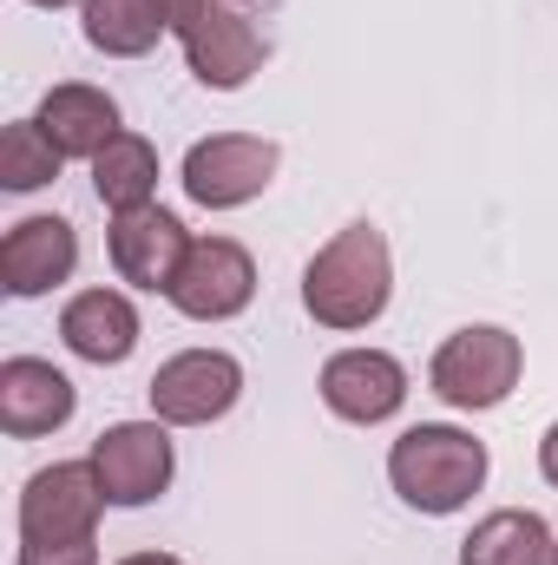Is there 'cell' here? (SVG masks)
Masks as SVG:
<instances>
[{
  "label": "cell",
  "mask_w": 558,
  "mask_h": 565,
  "mask_svg": "<svg viewBox=\"0 0 558 565\" xmlns=\"http://www.w3.org/2000/svg\"><path fill=\"white\" fill-rule=\"evenodd\" d=\"M388 296H395V257L368 217L335 231L302 270V309L322 329H368L388 309Z\"/></svg>",
  "instance_id": "obj_1"
},
{
  "label": "cell",
  "mask_w": 558,
  "mask_h": 565,
  "mask_svg": "<svg viewBox=\"0 0 558 565\" xmlns=\"http://www.w3.org/2000/svg\"><path fill=\"white\" fill-rule=\"evenodd\" d=\"M388 480L415 513L447 520L486 487V440H473L447 422H420L388 447Z\"/></svg>",
  "instance_id": "obj_2"
},
{
  "label": "cell",
  "mask_w": 558,
  "mask_h": 565,
  "mask_svg": "<svg viewBox=\"0 0 558 565\" xmlns=\"http://www.w3.org/2000/svg\"><path fill=\"white\" fill-rule=\"evenodd\" d=\"M519 369H526L519 335H513V329H493V322H473V329H453V335L433 349L427 382H433V395H440L447 408L480 415V408H500V402L519 388Z\"/></svg>",
  "instance_id": "obj_3"
},
{
  "label": "cell",
  "mask_w": 558,
  "mask_h": 565,
  "mask_svg": "<svg viewBox=\"0 0 558 565\" xmlns=\"http://www.w3.org/2000/svg\"><path fill=\"white\" fill-rule=\"evenodd\" d=\"M99 467L93 460H53L20 487V546H66V540H93L99 533Z\"/></svg>",
  "instance_id": "obj_4"
},
{
  "label": "cell",
  "mask_w": 558,
  "mask_h": 565,
  "mask_svg": "<svg viewBox=\"0 0 558 565\" xmlns=\"http://www.w3.org/2000/svg\"><path fill=\"white\" fill-rule=\"evenodd\" d=\"M151 415L164 427H211L224 422L244 395V362L224 355V349H184L171 362H158L151 375Z\"/></svg>",
  "instance_id": "obj_5"
},
{
  "label": "cell",
  "mask_w": 558,
  "mask_h": 565,
  "mask_svg": "<svg viewBox=\"0 0 558 565\" xmlns=\"http://www.w3.org/2000/svg\"><path fill=\"white\" fill-rule=\"evenodd\" d=\"M282 151L277 139H257V132H217V139H197L184 151V198L204 204V211H237L250 198L270 191Z\"/></svg>",
  "instance_id": "obj_6"
},
{
  "label": "cell",
  "mask_w": 558,
  "mask_h": 565,
  "mask_svg": "<svg viewBox=\"0 0 558 565\" xmlns=\"http://www.w3.org/2000/svg\"><path fill=\"white\" fill-rule=\"evenodd\" d=\"M164 296L191 322H230L257 296V264H250V250L237 237H191V257H184V270Z\"/></svg>",
  "instance_id": "obj_7"
},
{
  "label": "cell",
  "mask_w": 558,
  "mask_h": 565,
  "mask_svg": "<svg viewBox=\"0 0 558 565\" xmlns=\"http://www.w3.org/2000/svg\"><path fill=\"white\" fill-rule=\"evenodd\" d=\"M86 460L99 467V487H106V500H112V507H151V500L171 487V473H178V454H171L164 422H119V427H106V434L93 440V454H86Z\"/></svg>",
  "instance_id": "obj_8"
},
{
  "label": "cell",
  "mask_w": 558,
  "mask_h": 565,
  "mask_svg": "<svg viewBox=\"0 0 558 565\" xmlns=\"http://www.w3.org/2000/svg\"><path fill=\"white\" fill-rule=\"evenodd\" d=\"M322 402H329V415L355 427L395 422L408 402V369L388 349H342L322 362Z\"/></svg>",
  "instance_id": "obj_9"
},
{
  "label": "cell",
  "mask_w": 558,
  "mask_h": 565,
  "mask_svg": "<svg viewBox=\"0 0 558 565\" xmlns=\"http://www.w3.org/2000/svg\"><path fill=\"white\" fill-rule=\"evenodd\" d=\"M106 257L112 270L132 282V289H171L184 257H191V231L158 211V204H139V211H119L112 231H106Z\"/></svg>",
  "instance_id": "obj_10"
},
{
  "label": "cell",
  "mask_w": 558,
  "mask_h": 565,
  "mask_svg": "<svg viewBox=\"0 0 558 565\" xmlns=\"http://www.w3.org/2000/svg\"><path fill=\"white\" fill-rule=\"evenodd\" d=\"M184 60H191V73H197V86H211V93H237V86H250V79L264 73L270 40H264L237 7L217 0V7L184 33Z\"/></svg>",
  "instance_id": "obj_11"
},
{
  "label": "cell",
  "mask_w": 558,
  "mask_h": 565,
  "mask_svg": "<svg viewBox=\"0 0 558 565\" xmlns=\"http://www.w3.org/2000/svg\"><path fill=\"white\" fill-rule=\"evenodd\" d=\"M79 264V237L66 217H20L0 237V289L7 296H46L73 277Z\"/></svg>",
  "instance_id": "obj_12"
},
{
  "label": "cell",
  "mask_w": 558,
  "mask_h": 565,
  "mask_svg": "<svg viewBox=\"0 0 558 565\" xmlns=\"http://www.w3.org/2000/svg\"><path fill=\"white\" fill-rule=\"evenodd\" d=\"M73 408H79V395L53 362H40V355H7L0 362V427L13 440H40V434L66 427Z\"/></svg>",
  "instance_id": "obj_13"
},
{
  "label": "cell",
  "mask_w": 558,
  "mask_h": 565,
  "mask_svg": "<svg viewBox=\"0 0 558 565\" xmlns=\"http://www.w3.org/2000/svg\"><path fill=\"white\" fill-rule=\"evenodd\" d=\"M60 342L79 362H93V369L126 362L139 349V309H132V296H119V289H79L60 309Z\"/></svg>",
  "instance_id": "obj_14"
},
{
  "label": "cell",
  "mask_w": 558,
  "mask_h": 565,
  "mask_svg": "<svg viewBox=\"0 0 558 565\" xmlns=\"http://www.w3.org/2000/svg\"><path fill=\"white\" fill-rule=\"evenodd\" d=\"M33 119L46 126V139L60 145V158H99L106 145L119 139V106H112V93H99V86H86V79L53 86Z\"/></svg>",
  "instance_id": "obj_15"
},
{
  "label": "cell",
  "mask_w": 558,
  "mask_h": 565,
  "mask_svg": "<svg viewBox=\"0 0 558 565\" xmlns=\"http://www.w3.org/2000/svg\"><path fill=\"white\" fill-rule=\"evenodd\" d=\"M552 533L539 513L526 507H500L486 513L466 540H460V565H552Z\"/></svg>",
  "instance_id": "obj_16"
},
{
  "label": "cell",
  "mask_w": 558,
  "mask_h": 565,
  "mask_svg": "<svg viewBox=\"0 0 558 565\" xmlns=\"http://www.w3.org/2000/svg\"><path fill=\"white\" fill-rule=\"evenodd\" d=\"M164 33V0H86V46L106 60H139Z\"/></svg>",
  "instance_id": "obj_17"
},
{
  "label": "cell",
  "mask_w": 558,
  "mask_h": 565,
  "mask_svg": "<svg viewBox=\"0 0 558 565\" xmlns=\"http://www.w3.org/2000/svg\"><path fill=\"white\" fill-rule=\"evenodd\" d=\"M93 191H99V204H112V211L151 204V191H158V145L139 139V132H119V139L93 158Z\"/></svg>",
  "instance_id": "obj_18"
},
{
  "label": "cell",
  "mask_w": 558,
  "mask_h": 565,
  "mask_svg": "<svg viewBox=\"0 0 558 565\" xmlns=\"http://www.w3.org/2000/svg\"><path fill=\"white\" fill-rule=\"evenodd\" d=\"M60 178V145L46 139L40 119H13L0 132V184L7 191H40Z\"/></svg>",
  "instance_id": "obj_19"
},
{
  "label": "cell",
  "mask_w": 558,
  "mask_h": 565,
  "mask_svg": "<svg viewBox=\"0 0 558 565\" xmlns=\"http://www.w3.org/2000/svg\"><path fill=\"white\" fill-rule=\"evenodd\" d=\"M20 565H99V540H66V546H20Z\"/></svg>",
  "instance_id": "obj_20"
},
{
  "label": "cell",
  "mask_w": 558,
  "mask_h": 565,
  "mask_svg": "<svg viewBox=\"0 0 558 565\" xmlns=\"http://www.w3.org/2000/svg\"><path fill=\"white\" fill-rule=\"evenodd\" d=\"M211 7H217V0H164V20H171V33L184 40V33H191V26H197Z\"/></svg>",
  "instance_id": "obj_21"
},
{
  "label": "cell",
  "mask_w": 558,
  "mask_h": 565,
  "mask_svg": "<svg viewBox=\"0 0 558 565\" xmlns=\"http://www.w3.org/2000/svg\"><path fill=\"white\" fill-rule=\"evenodd\" d=\"M539 473H546V480L558 487V422L546 427V440H539Z\"/></svg>",
  "instance_id": "obj_22"
},
{
  "label": "cell",
  "mask_w": 558,
  "mask_h": 565,
  "mask_svg": "<svg viewBox=\"0 0 558 565\" xmlns=\"http://www.w3.org/2000/svg\"><path fill=\"white\" fill-rule=\"evenodd\" d=\"M119 565H184V559H171V553H132V559H119Z\"/></svg>",
  "instance_id": "obj_23"
},
{
  "label": "cell",
  "mask_w": 558,
  "mask_h": 565,
  "mask_svg": "<svg viewBox=\"0 0 558 565\" xmlns=\"http://www.w3.org/2000/svg\"><path fill=\"white\" fill-rule=\"evenodd\" d=\"M33 7H73V0H33Z\"/></svg>",
  "instance_id": "obj_24"
},
{
  "label": "cell",
  "mask_w": 558,
  "mask_h": 565,
  "mask_svg": "<svg viewBox=\"0 0 558 565\" xmlns=\"http://www.w3.org/2000/svg\"><path fill=\"white\" fill-rule=\"evenodd\" d=\"M552 565H558V546H552Z\"/></svg>",
  "instance_id": "obj_25"
}]
</instances>
